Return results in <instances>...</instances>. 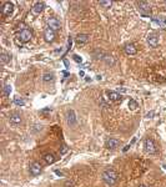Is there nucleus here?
Instances as JSON below:
<instances>
[{
	"instance_id": "9",
	"label": "nucleus",
	"mask_w": 166,
	"mask_h": 187,
	"mask_svg": "<svg viewBox=\"0 0 166 187\" xmlns=\"http://www.w3.org/2000/svg\"><path fill=\"white\" fill-rule=\"evenodd\" d=\"M44 38H45V40L47 41V43H52V41L55 40V33H54V30H51L50 28L45 29V31H44Z\"/></svg>"
},
{
	"instance_id": "16",
	"label": "nucleus",
	"mask_w": 166,
	"mask_h": 187,
	"mask_svg": "<svg viewBox=\"0 0 166 187\" xmlns=\"http://www.w3.org/2000/svg\"><path fill=\"white\" fill-rule=\"evenodd\" d=\"M68 122H69V125H71V126H74V125L76 124L75 112H74L73 110H70V111L68 112Z\"/></svg>"
},
{
	"instance_id": "24",
	"label": "nucleus",
	"mask_w": 166,
	"mask_h": 187,
	"mask_svg": "<svg viewBox=\"0 0 166 187\" xmlns=\"http://www.w3.org/2000/svg\"><path fill=\"white\" fill-rule=\"evenodd\" d=\"M52 79H54V75H52V74H45V75L43 76V80H44L45 82H47V81H51Z\"/></svg>"
},
{
	"instance_id": "31",
	"label": "nucleus",
	"mask_w": 166,
	"mask_h": 187,
	"mask_svg": "<svg viewBox=\"0 0 166 187\" xmlns=\"http://www.w3.org/2000/svg\"><path fill=\"white\" fill-rule=\"evenodd\" d=\"M139 187H147V186H145V185H140Z\"/></svg>"
},
{
	"instance_id": "14",
	"label": "nucleus",
	"mask_w": 166,
	"mask_h": 187,
	"mask_svg": "<svg viewBox=\"0 0 166 187\" xmlns=\"http://www.w3.org/2000/svg\"><path fill=\"white\" fill-rule=\"evenodd\" d=\"M106 95H108V98L111 101H119V100H121V98H122L120 94L115 92V91H106Z\"/></svg>"
},
{
	"instance_id": "12",
	"label": "nucleus",
	"mask_w": 166,
	"mask_h": 187,
	"mask_svg": "<svg viewBox=\"0 0 166 187\" xmlns=\"http://www.w3.org/2000/svg\"><path fill=\"white\" fill-rule=\"evenodd\" d=\"M9 121H10L11 124H13V125H19V124H21L23 119H21V116H20V114L14 112V114H11V115H10Z\"/></svg>"
},
{
	"instance_id": "11",
	"label": "nucleus",
	"mask_w": 166,
	"mask_h": 187,
	"mask_svg": "<svg viewBox=\"0 0 166 187\" xmlns=\"http://www.w3.org/2000/svg\"><path fill=\"white\" fill-rule=\"evenodd\" d=\"M44 7H45V4H44L43 1H38V3H35V4L33 5V8H31V13H33V14H35V15H39V14L41 13V11H43Z\"/></svg>"
},
{
	"instance_id": "30",
	"label": "nucleus",
	"mask_w": 166,
	"mask_h": 187,
	"mask_svg": "<svg viewBox=\"0 0 166 187\" xmlns=\"http://www.w3.org/2000/svg\"><path fill=\"white\" fill-rule=\"evenodd\" d=\"M64 64H65V66H66V68H69V63H68V60H64Z\"/></svg>"
},
{
	"instance_id": "23",
	"label": "nucleus",
	"mask_w": 166,
	"mask_h": 187,
	"mask_svg": "<svg viewBox=\"0 0 166 187\" xmlns=\"http://www.w3.org/2000/svg\"><path fill=\"white\" fill-rule=\"evenodd\" d=\"M14 104H15V105H17V106H24V105H25V101H24L23 99L15 98V99H14Z\"/></svg>"
},
{
	"instance_id": "29",
	"label": "nucleus",
	"mask_w": 166,
	"mask_h": 187,
	"mask_svg": "<svg viewBox=\"0 0 166 187\" xmlns=\"http://www.w3.org/2000/svg\"><path fill=\"white\" fill-rule=\"evenodd\" d=\"M55 173H56V175H59V176H64V173H63L61 171H59V170H56V171H55Z\"/></svg>"
},
{
	"instance_id": "33",
	"label": "nucleus",
	"mask_w": 166,
	"mask_h": 187,
	"mask_svg": "<svg viewBox=\"0 0 166 187\" xmlns=\"http://www.w3.org/2000/svg\"><path fill=\"white\" fill-rule=\"evenodd\" d=\"M165 3H166V1H165Z\"/></svg>"
},
{
	"instance_id": "25",
	"label": "nucleus",
	"mask_w": 166,
	"mask_h": 187,
	"mask_svg": "<svg viewBox=\"0 0 166 187\" xmlns=\"http://www.w3.org/2000/svg\"><path fill=\"white\" fill-rule=\"evenodd\" d=\"M73 59H74V61H76V63H81L82 61V59L79 55H73Z\"/></svg>"
},
{
	"instance_id": "1",
	"label": "nucleus",
	"mask_w": 166,
	"mask_h": 187,
	"mask_svg": "<svg viewBox=\"0 0 166 187\" xmlns=\"http://www.w3.org/2000/svg\"><path fill=\"white\" fill-rule=\"evenodd\" d=\"M101 177L104 180V182L106 185H109V186H114L116 182H117V173L114 171V170H111V168H108V170H105L101 175Z\"/></svg>"
},
{
	"instance_id": "32",
	"label": "nucleus",
	"mask_w": 166,
	"mask_h": 187,
	"mask_svg": "<svg viewBox=\"0 0 166 187\" xmlns=\"http://www.w3.org/2000/svg\"><path fill=\"white\" fill-rule=\"evenodd\" d=\"M162 167H164V168H165V170H166V165H164V166H162Z\"/></svg>"
},
{
	"instance_id": "2",
	"label": "nucleus",
	"mask_w": 166,
	"mask_h": 187,
	"mask_svg": "<svg viewBox=\"0 0 166 187\" xmlns=\"http://www.w3.org/2000/svg\"><path fill=\"white\" fill-rule=\"evenodd\" d=\"M144 147L147 154H150V155L157 154V147H156L155 142H154V140H151V138H146L144 141Z\"/></svg>"
},
{
	"instance_id": "19",
	"label": "nucleus",
	"mask_w": 166,
	"mask_h": 187,
	"mask_svg": "<svg viewBox=\"0 0 166 187\" xmlns=\"http://www.w3.org/2000/svg\"><path fill=\"white\" fill-rule=\"evenodd\" d=\"M0 61H1V64H8L10 61V55H8L7 52H1V55H0Z\"/></svg>"
},
{
	"instance_id": "26",
	"label": "nucleus",
	"mask_w": 166,
	"mask_h": 187,
	"mask_svg": "<svg viewBox=\"0 0 166 187\" xmlns=\"http://www.w3.org/2000/svg\"><path fill=\"white\" fill-rule=\"evenodd\" d=\"M66 152H68V147H66V146H63V147H61V151H60V156L65 155Z\"/></svg>"
},
{
	"instance_id": "27",
	"label": "nucleus",
	"mask_w": 166,
	"mask_h": 187,
	"mask_svg": "<svg viewBox=\"0 0 166 187\" xmlns=\"http://www.w3.org/2000/svg\"><path fill=\"white\" fill-rule=\"evenodd\" d=\"M73 186H74L73 181H66V182H65V187H73Z\"/></svg>"
},
{
	"instance_id": "20",
	"label": "nucleus",
	"mask_w": 166,
	"mask_h": 187,
	"mask_svg": "<svg viewBox=\"0 0 166 187\" xmlns=\"http://www.w3.org/2000/svg\"><path fill=\"white\" fill-rule=\"evenodd\" d=\"M99 4L101 5L103 8H110L112 5V1H111V0H100Z\"/></svg>"
},
{
	"instance_id": "8",
	"label": "nucleus",
	"mask_w": 166,
	"mask_h": 187,
	"mask_svg": "<svg viewBox=\"0 0 166 187\" xmlns=\"http://www.w3.org/2000/svg\"><path fill=\"white\" fill-rule=\"evenodd\" d=\"M40 172H41V165L36 161L31 162L30 164V173L33 176H38V175H40Z\"/></svg>"
},
{
	"instance_id": "21",
	"label": "nucleus",
	"mask_w": 166,
	"mask_h": 187,
	"mask_svg": "<svg viewBox=\"0 0 166 187\" xmlns=\"http://www.w3.org/2000/svg\"><path fill=\"white\" fill-rule=\"evenodd\" d=\"M3 92H4V95L5 96H9L10 95V92H11V86L10 85H4V87H3Z\"/></svg>"
},
{
	"instance_id": "6",
	"label": "nucleus",
	"mask_w": 166,
	"mask_h": 187,
	"mask_svg": "<svg viewBox=\"0 0 166 187\" xmlns=\"http://www.w3.org/2000/svg\"><path fill=\"white\" fill-rule=\"evenodd\" d=\"M120 146V141L117 138H109L108 141L105 142V147L109 148V150H115Z\"/></svg>"
},
{
	"instance_id": "10",
	"label": "nucleus",
	"mask_w": 166,
	"mask_h": 187,
	"mask_svg": "<svg viewBox=\"0 0 166 187\" xmlns=\"http://www.w3.org/2000/svg\"><path fill=\"white\" fill-rule=\"evenodd\" d=\"M47 26L55 31V30L60 29V23H59V20L55 19V17H49V19H47Z\"/></svg>"
},
{
	"instance_id": "22",
	"label": "nucleus",
	"mask_w": 166,
	"mask_h": 187,
	"mask_svg": "<svg viewBox=\"0 0 166 187\" xmlns=\"http://www.w3.org/2000/svg\"><path fill=\"white\" fill-rule=\"evenodd\" d=\"M129 107L131 108V110H136V108H138V102H136L135 100H130L129 101Z\"/></svg>"
},
{
	"instance_id": "3",
	"label": "nucleus",
	"mask_w": 166,
	"mask_h": 187,
	"mask_svg": "<svg viewBox=\"0 0 166 187\" xmlns=\"http://www.w3.org/2000/svg\"><path fill=\"white\" fill-rule=\"evenodd\" d=\"M139 11L142 16H150V4L147 1H138Z\"/></svg>"
},
{
	"instance_id": "15",
	"label": "nucleus",
	"mask_w": 166,
	"mask_h": 187,
	"mask_svg": "<svg viewBox=\"0 0 166 187\" xmlns=\"http://www.w3.org/2000/svg\"><path fill=\"white\" fill-rule=\"evenodd\" d=\"M43 160L45 161V164L51 165V164H54V162H55V156L52 154H45L43 156Z\"/></svg>"
},
{
	"instance_id": "18",
	"label": "nucleus",
	"mask_w": 166,
	"mask_h": 187,
	"mask_svg": "<svg viewBox=\"0 0 166 187\" xmlns=\"http://www.w3.org/2000/svg\"><path fill=\"white\" fill-rule=\"evenodd\" d=\"M103 60H104V61L108 64V65H110V66H114V65H115V59L112 57L111 55H108V54H105V56L103 57Z\"/></svg>"
},
{
	"instance_id": "7",
	"label": "nucleus",
	"mask_w": 166,
	"mask_h": 187,
	"mask_svg": "<svg viewBox=\"0 0 166 187\" xmlns=\"http://www.w3.org/2000/svg\"><path fill=\"white\" fill-rule=\"evenodd\" d=\"M147 44H149L151 47H157L159 45V38L155 33H151L147 36Z\"/></svg>"
},
{
	"instance_id": "5",
	"label": "nucleus",
	"mask_w": 166,
	"mask_h": 187,
	"mask_svg": "<svg viewBox=\"0 0 166 187\" xmlns=\"http://www.w3.org/2000/svg\"><path fill=\"white\" fill-rule=\"evenodd\" d=\"M13 11H14V4H13V3L7 1V3L3 5V8H1V14H3L4 16H10L11 14H13Z\"/></svg>"
},
{
	"instance_id": "28",
	"label": "nucleus",
	"mask_w": 166,
	"mask_h": 187,
	"mask_svg": "<svg viewBox=\"0 0 166 187\" xmlns=\"http://www.w3.org/2000/svg\"><path fill=\"white\" fill-rule=\"evenodd\" d=\"M50 107H47V108H44V110H41V114H46V112H50Z\"/></svg>"
},
{
	"instance_id": "4",
	"label": "nucleus",
	"mask_w": 166,
	"mask_h": 187,
	"mask_svg": "<svg viewBox=\"0 0 166 187\" xmlns=\"http://www.w3.org/2000/svg\"><path fill=\"white\" fill-rule=\"evenodd\" d=\"M31 36H33V34H31V31L30 30H28V29H23L21 31H20V34H19V38H20V41L21 43H29V41L31 40Z\"/></svg>"
},
{
	"instance_id": "17",
	"label": "nucleus",
	"mask_w": 166,
	"mask_h": 187,
	"mask_svg": "<svg viewBox=\"0 0 166 187\" xmlns=\"http://www.w3.org/2000/svg\"><path fill=\"white\" fill-rule=\"evenodd\" d=\"M76 41H78L79 44H85L89 41V35L87 34H79L76 36Z\"/></svg>"
},
{
	"instance_id": "13",
	"label": "nucleus",
	"mask_w": 166,
	"mask_h": 187,
	"mask_svg": "<svg viewBox=\"0 0 166 187\" xmlns=\"http://www.w3.org/2000/svg\"><path fill=\"white\" fill-rule=\"evenodd\" d=\"M124 50H125V52L127 55H135V54L138 52V49L135 47L134 44H126L125 47H124Z\"/></svg>"
}]
</instances>
